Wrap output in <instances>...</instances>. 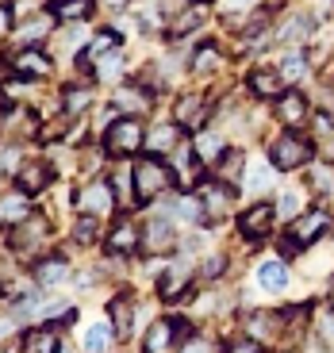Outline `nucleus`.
<instances>
[{"label": "nucleus", "instance_id": "nucleus-1", "mask_svg": "<svg viewBox=\"0 0 334 353\" xmlns=\"http://www.w3.org/2000/svg\"><path fill=\"white\" fill-rule=\"evenodd\" d=\"M131 176H135V200H158L169 185H173V173L161 158H142L131 165Z\"/></svg>", "mask_w": 334, "mask_h": 353}, {"label": "nucleus", "instance_id": "nucleus-2", "mask_svg": "<svg viewBox=\"0 0 334 353\" xmlns=\"http://www.w3.org/2000/svg\"><path fill=\"white\" fill-rule=\"evenodd\" d=\"M142 146H146V131H142V123L135 119V115L115 119V123L108 127V134H104V150L112 154V158H131V154H139Z\"/></svg>", "mask_w": 334, "mask_h": 353}, {"label": "nucleus", "instance_id": "nucleus-3", "mask_svg": "<svg viewBox=\"0 0 334 353\" xmlns=\"http://www.w3.org/2000/svg\"><path fill=\"white\" fill-rule=\"evenodd\" d=\"M269 165L273 169H299L311 165V142L299 131H284L281 139H273L269 146Z\"/></svg>", "mask_w": 334, "mask_h": 353}, {"label": "nucleus", "instance_id": "nucleus-4", "mask_svg": "<svg viewBox=\"0 0 334 353\" xmlns=\"http://www.w3.org/2000/svg\"><path fill=\"white\" fill-rule=\"evenodd\" d=\"M46 242H50V223H46L43 215H35V212L12 230V246H16L19 254H39Z\"/></svg>", "mask_w": 334, "mask_h": 353}, {"label": "nucleus", "instance_id": "nucleus-5", "mask_svg": "<svg viewBox=\"0 0 334 353\" xmlns=\"http://www.w3.org/2000/svg\"><path fill=\"white\" fill-rule=\"evenodd\" d=\"M273 219H277V208H273V203H254L250 212L238 215V234L250 239V242H257L273 230Z\"/></svg>", "mask_w": 334, "mask_h": 353}, {"label": "nucleus", "instance_id": "nucleus-6", "mask_svg": "<svg viewBox=\"0 0 334 353\" xmlns=\"http://www.w3.org/2000/svg\"><path fill=\"white\" fill-rule=\"evenodd\" d=\"M77 203H81V212L85 215L104 219V215H112V208H115V192L104 185V181H88V185L77 192Z\"/></svg>", "mask_w": 334, "mask_h": 353}, {"label": "nucleus", "instance_id": "nucleus-7", "mask_svg": "<svg viewBox=\"0 0 334 353\" xmlns=\"http://www.w3.org/2000/svg\"><path fill=\"white\" fill-rule=\"evenodd\" d=\"M208 112H211V100L204 97V92H185L173 108L177 123L185 127V131H200V123L208 119Z\"/></svg>", "mask_w": 334, "mask_h": 353}, {"label": "nucleus", "instance_id": "nucleus-8", "mask_svg": "<svg viewBox=\"0 0 334 353\" xmlns=\"http://www.w3.org/2000/svg\"><path fill=\"white\" fill-rule=\"evenodd\" d=\"M200 200H204V219H208V223H219L223 215H230V203H235V188L223 185V181H211V185L200 192Z\"/></svg>", "mask_w": 334, "mask_h": 353}, {"label": "nucleus", "instance_id": "nucleus-9", "mask_svg": "<svg viewBox=\"0 0 334 353\" xmlns=\"http://www.w3.org/2000/svg\"><path fill=\"white\" fill-rule=\"evenodd\" d=\"M273 108H277V119H281L288 131H299L304 119H308V97H304V92H281Z\"/></svg>", "mask_w": 334, "mask_h": 353}, {"label": "nucleus", "instance_id": "nucleus-10", "mask_svg": "<svg viewBox=\"0 0 334 353\" xmlns=\"http://www.w3.org/2000/svg\"><path fill=\"white\" fill-rule=\"evenodd\" d=\"M181 131H185L181 123H154L146 131V150L150 154H173V150H181V146H185V142H181Z\"/></svg>", "mask_w": 334, "mask_h": 353}, {"label": "nucleus", "instance_id": "nucleus-11", "mask_svg": "<svg viewBox=\"0 0 334 353\" xmlns=\"http://www.w3.org/2000/svg\"><path fill=\"white\" fill-rule=\"evenodd\" d=\"M50 181H54V173H50L46 161H23V165L16 169V185H19V192H27V196L43 192Z\"/></svg>", "mask_w": 334, "mask_h": 353}, {"label": "nucleus", "instance_id": "nucleus-12", "mask_svg": "<svg viewBox=\"0 0 334 353\" xmlns=\"http://www.w3.org/2000/svg\"><path fill=\"white\" fill-rule=\"evenodd\" d=\"M173 246H177L173 223L169 219H150L146 230H142V250H150V254H169Z\"/></svg>", "mask_w": 334, "mask_h": 353}, {"label": "nucleus", "instance_id": "nucleus-13", "mask_svg": "<svg viewBox=\"0 0 334 353\" xmlns=\"http://www.w3.org/2000/svg\"><path fill=\"white\" fill-rule=\"evenodd\" d=\"M326 223H331V215H326L323 208H315V212H308L304 219H296V227H292V239H296L299 246H308V242H315L319 234L326 230Z\"/></svg>", "mask_w": 334, "mask_h": 353}, {"label": "nucleus", "instance_id": "nucleus-14", "mask_svg": "<svg viewBox=\"0 0 334 353\" xmlns=\"http://www.w3.org/2000/svg\"><path fill=\"white\" fill-rule=\"evenodd\" d=\"M27 215H31L27 192H8V196H0V227H19Z\"/></svg>", "mask_w": 334, "mask_h": 353}, {"label": "nucleus", "instance_id": "nucleus-15", "mask_svg": "<svg viewBox=\"0 0 334 353\" xmlns=\"http://www.w3.org/2000/svg\"><path fill=\"white\" fill-rule=\"evenodd\" d=\"M12 70L23 73V77H46V73H50V58H46L43 50H35V46H23V50L16 54Z\"/></svg>", "mask_w": 334, "mask_h": 353}, {"label": "nucleus", "instance_id": "nucleus-16", "mask_svg": "<svg viewBox=\"0 0 334 353\" xmlns=\"http://www.w3.org/2000/svg\"><path fill=\"white\" fill-rule=\"evenodd\" d=\"M257 284L265 292H284L288 288V269H284L281 257H269V261L257 265Z\"/></svg>", "mask_w": 334, "mask_h": 353}, {"label": "nucleus", "instance_id": "nucleus-17", "mask_svg": "<svg viewBox=\"0 0 334 353\" xmlns=\"http://www.w3.org/2000/svg\"><path fill=\"white\" fill-rule=\"evenodd\" d=\"M246 85H250V92H254V97H262V100H277V97H281L284 77H281L277 70H254Z\"/></svg>", "mask_w": 334, "mask_h": 353}, {"label": "nucleus", "instance_id": "nucleus-18", "mask_svg": "<svg viewBox=\"0 0 334 353\" xmlns=\"http://www.w3.org/2000/svg\"><path fill=\"white\" fill-rule=\"evenodd\" d=\"M115 46H119V35H115V31H100V35L81 50V70H92V65H97L104 54H112Z\"/></svg>", "mask_w": 334, "mask_h": 353}, {"label": "nucleus", "instance_id": "nucleus-19", "mask_svg": "<svg viewBox=\"0 0 334 353\" xmlns=\"http://www.w3.org/2000/svg\"><path fill=\"white\" fill-rule=\"evenodd\" d=\"M50 12H54V19H62V23H77V19H88L97 12V0H54Z\"/></svg>", "mask_w": 334, "mask_h": 353}, {"label": "nucleus", "instance_id": "nucleus-20", "mask_svg": "<svg viewBox=\"0 0 334 353\" xmlns=\"http://www.w3.org/2000/svg\"><path fill=\"white\" fill-rule=\"evenodd\" d=\"M223 154H227V146H223L219 131H196V158L208 161V165H215Z\"/></svg>", "mask_w": 334, "mask_h": 353}, {"label": "nucleus", "instance_id": "nucleus-21", "mask_svg": "<svg viewBox=\"0 0 334 353\" xmlns=\"http://www.w3.org/2000/svg\"><path fill=\"white\" fill-rule=\"evenodd\" d=\"M108 246H112V254H131L135 246H142V234L135 230L131 219H124L119 227L112 230V239H108Z\"/></svg>", "mask_w": 334, "mask_h": 353}, {"label": "nucleus", "instance_id": "nucleus-22", "mask_svg": "<svg viewBox=\"0 0 334 353\" xmlns=\"http://www.w3.org/2000/svg\"><path fill=\"white\" fill-rule=\"evenodd\" d=\"M215 181H223V185H230V188L242 181V150H227L215 161Z\"/></svg>", "mask_w": 334, "mask_h": 353}, {"label": "nucleus", "instance_id": "nucleus-23", "mask_svg": "<svg viewBox=\"0 0 334 353\" xmlns=\"http://www.w3.org/2000/svg\"><path fill=\"white\" fill-rule=\"evenodd\" d=\"M115 108H119L124 115H135V119H139V115L150 108V97L142 92V88H119V92H115Z\"/></svg>", "mask_w": 334, "mask_h": 353}, {"label": "nucleus", "instance_id": "nucleus-24", "mask_svg": "<svg viewBox=\"0 0 334 353\" xmlns=\"http://www.w3.org/2000/svg\"><path fill=\"white\" fill-rule=\"evenodd\" d=\"M108 315H112V327H115V334H119V342H124V338L131 334V319H135V307L124 300V296H115V300H112V307H108Z\"/></svg>", "mask_w": 334, "mask_h": 353}, {"label": "nucleus", "instance_id": "nucleus-25", "mask_svg": "<svg viewBox=\"0 0 334 353\" xmlns=\"http://www.w3.org/2000/svg\"><path fill=\"white\" fill-rule=\"evenodd\" d=\"M23 353H62V338L54 330H35V334H27Z\"/></svg>", "mask_w": 334, "mask_h": 353}, {"label": "nucleus", "instance_id": "nucleus-26", "mask_svg": "<svg viewBox=\"0 0 334 353\" xmlns=\"http://www.w3.org/2000/svg\"><path fill=\"white\" fill-rule=\"evenodd\" d=\"M188 281H193L188 265H173V269L161 276V296H166V300H173L177 292H185V288H188Z\"/></svg>", "mask_w": 334, "mask_h": 353}, {"label": "nucleus", "instance_id": "nucleus-27", "mask_svg": "<svg viewBox=\"0 0 334 353\" xmlns=\"http://www.w3.org/2000/svg\"><path fill=\"white\" fill-rule=\"evenodd\" d=\"M50 23H54V12H43V16H35L31 23H23V31H19V39H23L27 46L43 43V39L50 35Z\"/></svg>", "mask_w": 334, "mask_h": 353}, {"label": "nucleus", "instance_id": "nucleus-28", "mask_svg": "<svg viewBox=\"0 0 334 353\" xmlns=\"http://www.w3.org/2000/svg\"><path fill=\"white\" fill-rule=\"evenodd\" d=\"M169 334H173V323H169V319H158V323L146 330V353H166Z\"/></svg>", "mask_w": 334, "mask_h": 353}, {"label": "nucleus", "instance_id": "nucleus-29", "mask_svg": "<svg viewBox=\"0 0 334 353\" xmlns=\"http://www.w3.org/2000/svg\"><path fill=\"white\" fill-rule=\"evenodd\" d=\"M112 330L115 327H108V323H92L88 334H85V350L88 353H108L112 350Z\"/></svg>", "mask_w": 334, "mask_h": 353}, {"label": "nucleus", "instance_id": "nucleus-30", "mask_svg": "<svg viewBox=\"0 0 334 353\" xmlns=\"http://www.w3.org/2000/svg\"><path fill=\"white\" fill-rule=\"evenodd\" d=\"M35 276H39V284H62L66 276H70V265H66L62 257H46L35 269Z\"/></svg>", "mask_w": 334, "mask_h": 353}, {"label": "nucleus", "instance_id": "nucleus-31", "mask_svg": "<svg viewBox=\"0 0 334 353\" xmlns=\"http://www.w3.org/2000/svg\"><path fill=\"white\" fill-rule=\"evenodd\" d=\"M277 73H281L284 81H299L304 73H308V58H304L299 50H288L281 58V65H277Z\"/></svg>", "mask_w": 334, "mask_h": 353}, {"label": "nucleus", "instance_id": "nucleus-32", "mask_svg": "<svg viewBox=\"0 0 334 353\" xmlns=\"http://www.w3.org/2000/svg\"><path fill=\"white\" fill-rule=\"evenodd\" d=\"M308 27H311V19H308V16H292V19H284V27H281V43H304V39L311 35Z\"/></svg>", "mask_w": 334, "mask_h": 353}, {"label": "nucleus", "instance_id": "nucleus-33", "mask_svg": "<svg viewBox=\"0 0 334 353\" xmlns=\"http://www.w3.org/2000/svg\"><path fill=\"white\" fill-rule=\"evenodd\" d=\"M173 212H177V219H185V223H200L204 219V200L200 196H181V200L173 203Z\"/></svg>", "mask_w": 334, "mask_h": 353}, {"label": "nucleus", "instance_id": "nucleus-34", "mask_svg": "<svg viewBox=\"0 0 334 353\" xmlns=\"http://www.w3.org/2000/svg\"><path fill=\"white\" fill-rule=\"evenodd\" d=\"M169 158H173L177 176H185V185H193V181H196V169H193V150H188V146H181V150H173Z\"/></svg>", "mask_w": 334, "mask_h": 353}, {"label": "nucleus", "instance_id": "nucleus-35", "mask_svg": "<svg viewBox=\"0 0 334 353\" xmlns=\"http://www.w3.org/2000/svg\"><path fill=\"white\" fill-rule=\"evenodd\" d=\"M308 173H311V185H315V192H331V188H334V165H323V161H315Z\"/></svg>", "mask_w": 334, "mask_h": 353}, {"label": "nucleus", "instance_id": "nucleus-36", "mask_svg": "<svg viewBox=\"0 0 334 353\" xmlns=\"http://www.w3.org/2000/svg\"><path fill=\"white\" fill-rule=\"evenodd\" d=\"M215 65H219V50H215V46H200V50H196V58H193V70L204 77V73H211Z\"/></svg>", "mask_w": 334, "mask_h": 353}, {"label": "nucleus", "instance_id": "nucleus-37", "mask_svg": "<svg viewBox=\"0 0 334 353\" xmlns=\"http://www.w3.org/2000/svg\"><path fill=\"white\" fill-rule=\"evenodd\" d=\"M88 104H92V92H85V88H66V112L70 115H77Z\"/></svg>", "mask_w": 334, "mask_h": 353}, {"label": "nucleus", "instance_id": "nucleus-38", "mask_svg": "<svg viewBox=\"0 0 334 353\" xmlns=\"http://www.w3.org/2000/svg\"><path fill=\"white\" fill-rule=\"evenodd\" d=\"M73 239H77L81 246L97 239V215H81V219H77V227H73Z\"/></svg>", "mask_w": 334, "mask_h": 353}, {"label": "nucleus", "instance_id": "nucleus-39", "mask_svg": "<svg viewBox=\"0 0 334 353\" xmlns=\"http://www.w3.org/2000/svg\"><path fill=\"white\" fill-rule=\"evenodd\" d=\"M131 185H135V176H127V173H115V176H112L115 203H131Z\"/></svg>", "mask_w": 334, "mask_h": 353}, {"label": "nucleus", "instance_id": "nucleus-40", "mask_svg": "<svg viewBox=\"0 0 334 353\" xmlns=\"http://www.w3.org/2000/svg\"><path fill=\"white\" fill-rule=\"evenodd\" d=\"M119 73H124V58H119V54H104V58H100V77L115 81Z\"/></svg>", "mask_w": 334, "mask_h": 353}, {"label": "nucleus", "instance_id": "nucleus-41", "mask_svg": "<svg viewBox=\"0 0 334 353\" xmlns=\"http://www.w3.org/2000/svg\"><path fill=\"white\" fill-rule=\"evenodd\" d=\"M204 19V8H193V12H185L181 19H173V31L177 35H188V27H196Z\"/></svg>", "mask_w": 334, "mask_h": 353}, {"label": "nucleus", "instance_id": "nucleus-42", "mask_svg": "<svg viewBox=\"0 0 334 353\" xmlns=\"http://www.w3.org/2000/svg\"><path fill=\"white\" fill-rule=\"evenodd\" d=\"M265 27H269V12H257V16L246 23V39H250V43H254V39H262Z\"/></svg>", "mask_w": 334, "mask_h": 353}, {"label": "nucleus", "instance_id": "nucleus-43", "mask_svg": "<svg viewBox=\"0 0 334 353\" xmlns=\"http://www.w3.org/2000/svg\"><path fill=\"white\" fill-rule=\"evenodd\" d=\"M19 330V319L16 315H0V345L12 342V334Z\"/></svg>", "mask_w": 334, "mask_h": 353}, {"label": "nucleus", "instance_id": "nucleus-44", "mask_svg": "<svg viewBox=\"0 0 334 353\" xmlns=\"http://www.w3.org/2000/svg\"><path fill=\"white\" fill-rule=\"evenodd\" d=\"M227 353H262V345H257V338H235L227 345Z\"/></svg>", "mask_w": 334, "mask_h": 353}, {"label": "nucleus", "instance_id": "nucleus-45", "mask_svg": "<svg viewBox=\"0 0 334 353\" xmlns=\"http://www.w3.org/2000/svg\"><path fill=\"white\" fill-rule=\"evenodd\" d=\"M299 212V196L296 192H284L281 203H277V215H296Z\"/></svg>", "mask_w": 334, "mask_h": 353}, {"label": "nucleus", "instance_id": "nucleus-46", "mask_svg": "<svg viewBox=\"0 0 334 353\" xmlns=\"http://www.w3.org/2000/svg\"><path fill=\"white\" fill-rule=\"evenodd\" d=\"M246 188H254V192H262V188H269V169L265 165H257L254 173H250V185Z\"/></svg>", "mask_w": 334, "mask_h": 353}, {"label": "nucleus", "instance_id": "nucleus-47", "mask_svg": "<svg viewBox=\"0 0 334 353\" xmlns=\"http://www.w3.org/2000/svg\"><path fill=\"white\" fill-rule=\"evenodd\" d=\"M223 265H227V257H223V254L208 257V261H204V276H219V273H223Z\"/></svg>", "mask_w": 334, "mask_h": 353}, {"label": "nucleus", "instance_id": "nucleus-48", "mask_svg": "<svg viewBox=\"0 0 334 353\" xmlns=\"http://www.w3.org/2000/svg\"><path fill=\"white\" fill-rule=\"evenodd\" d=\"M8 31H12V8L8 4H0V39L8 35Z\"/></svg>", "mask_w": 334, "mask_h": 353}, {"label": "nucleus", "instance_id": "nucleus-49", "mask_svg": "<svg viewBox=\"0 0 334 353\" xmlns=\"http://www.w3.org/2000/svg\"><path fill=\"white\" fill-rule=\"evenodd\" d=\"M257 0H223V8L227 12H246V8H254Z\"/></svg>", "mask_w": 334, "mask_h": 353}]
</instances>
